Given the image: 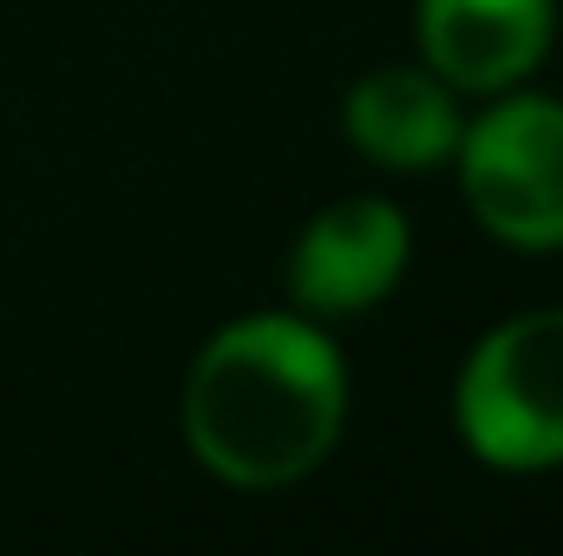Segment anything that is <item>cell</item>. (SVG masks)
Returning a JSON list of instances; mask_svg holds the SVG:
<instances>
[{
    "instance_id": "cell-1",
    "label": "cell",
    "mask_w": 563,
    "mask_h": 556,
    "mask_svg": "<svg viewBox=\"0 0 563 556\" xmlns=\"http://www.w3.org/2000/svg\"><path fill=\"white\" fill-rule=\"evenodd\" d=\"M184 425L197 458L230 485H288L341 432V360L301 321H236L190 374Z\"/></svg>"
},
{
    "instance_id": "cell-2",
    "label": "cell",
    "mask_w": 563,
    "mask_h": 556,
    "mask_svg": "<svg viewBox=\"0 0 563 556\" xmlns=\"http://www.w3.org/2000/svg\"><path fill=\"white\" fill-rule=\"evenodd\" d=\"M459 425L492 465H558L563 458V308L498 327L465 380Z\"/></svg>"
},
{
    "instance_id": "cell-3",
    "label": "cell",
    "mask_w": 563,
    "mask_h": 556,
    "mask_svg": "<svg viewBox=\"0 0 563 556\" xmlns=\"http://www.w3.org/2000/svg\"><path fill=\"white\" fill-rule=\"evenodd\" d=\"M465 197L518 249L563 243V105L511 99L465 138Z\"/></svg>"
},
{
    "instance_id": "cell-4",
    "label": "cell",
    "mask_w": 563,
    "mask_h": 556,
    "mask_svg": "<svg viewBox=\"0 0 563 556\" xmlns=\"http://www.w3.org/2000/svg\"><path fill=\"white\" fill-rule=\"evenodd\" d=\"M400 263H407V216L380 197H354L308 223L288 263V288L314 314H354L400 281Z\"/></svg>"
},
{
    "instance_id": "cell-5",
    "label": "cell",
    "mask_w": 563,
    "mask_h": 556,
    "mask_svg": "<svg viewBox=\"0 0 563 556\" xmlns=\"http://www.w3.org/2000/svg\"><path fill=\"white\" fill-rule=\"evenodd\" d=\"M426 59L472 92L525 79L551 46V0H420Z\"/></svg>"
},
{
    "instance_id": "cell-6",
    "label": "cell",
    "mask_w": 563,
    "mask_h": 556,
    "mask_svg": "<svg viewBox=\"0 0 563 556\" xmlns=\"http://www.w3.org/2000/svg\"><path fill=\"white\" fill-rule=\"evenodd\" d=\"M347 132H354V144L367 157L400 164V170H420L432 157H445L452 138H459L452 105L420 73H374V79H361L354 99H347Z\"/></svg>"
}]
</instances>
